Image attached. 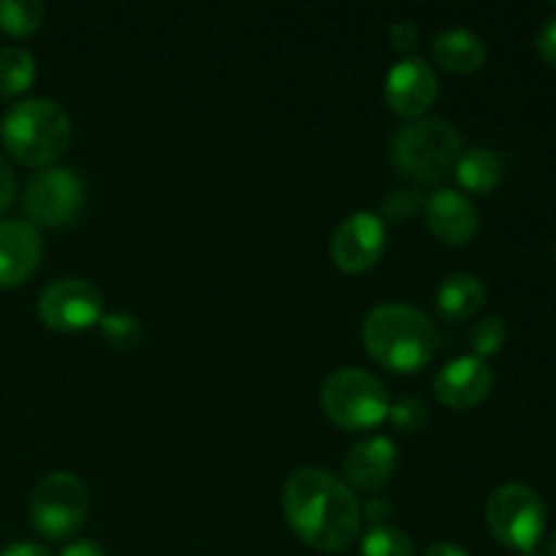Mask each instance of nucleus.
Here are the masks:
<instances>
[{
  "mask_svg": "<svg viewBox=\"0 0 556 556\" xmlns=\"http://www.w3.org/2000/svg\"><path fill=\"white\" fill-rule=\"evenodd\" d=\"M282 510L291 530L309 548L334 554L356 543L362 505L342 478L320 467H302L282 486Z\"/></svg>",
  "mask_w": 556,
  "mask_h": 556,
  "instance_id": "1",
  "label": "nucleus"
},
{
  "mask_svg": "<svg viewBox=\"0 0 556 556\" xmlns=\"http://www.w3.org/2000/svg\"><path fill=\"white\" fill-rule=\"evenodd\" d=\"M362 340L375 364L396 375L421 372L438 351V329L413 304H380L364 318Z\"/></svg>",
  "mask_w": 556,
  "mask_h": 556,
  "instance_id": "2",
  "label": "nucleus"
},
{
  "mask_svg": "<svg viewBox=\"0 0 556 556\" xmlns=\"http://www.w3.org/2000/svg\"><path fill=\"white\" fill-rule=\"evenodd\" d=\"M5 152L22 166H49L71 144V117L49 98L20 101L0 119Z\"/></svg>",
  "mask_w": 556,
  "mask_h": 556,
  "instance_id": "3",
  "label": "nucleus"
},
{
  "mask_svg": "<svg viewBox=\"0 0 556 556\" xmlns=\"http://www.w3.org/2000/svg\"><path fill=\"white\" fill-rule=\"evenodd\" d=\"M462 139L445 119L421 117L400 128L391 144V161L405 177L434 185L454 172Z\"/></svg>",
  "mask_w": 556,
  "mask_h": 556,
  "instance_id": "4",
  "label": "nucleus"
},
{
  "mask_svg": "<svg viewBox=\"0 0 556 556\" xmlns=\"http://www.w3.org/2000/svg\"><path fill=\"white\" fill-rule=\"evenodd\" d=\"M389 394L375 375L348 367L329 375L320 389V407L334 427L364 432L389 418Z\"/></svg>",
  "mask_w": 556,
  "mask_h": 556,
  "instance_id": "5",
  "label": "nucleus"
},
{
  "mask_svg": "<svg viewBox=\"0 0 556 556\" xmlns=\"http://www.w3.org/2000/svg\"><path fill=\"white\" fill-rule=\"evenodd\" d=\"M90 510L87 486L74 472H49L30 497L33 530L47 541H65L85 525Z\"/></svg>",
  "mask_w": 556,
  "mask_h": 556,
  "instance_id": "6",
  "label": "nucleus"
},
{
  "mask_svg": "<svg viewBox=\"0 0 556 556\" xmlns=\"http://www.w3.org/2000/svg\"><path fill=\"white\" fill-rule=\"evenodd\" d=\"M486 525L503 546L530 552L546 532V505L535 489L505 483L489 497Z\"/></svg>",
  "mask_w": 556,
  "mask_h": 556,
  "instance_id": "7",
  "label": "nucleus"
},
{
  "mask_svg": "<svg viewBox=\"0 0 556 556\" xmlns=\"http://www.w3.org/2000/svg\"><path fill=\"white\" fill-rule=\"evenodd\" d=\"M85 206V182L63 166L41 168L22 193V210L43 228H63L76 220Z\"/></svg>",
  "mask_w": 556,
  "mask_h": 556,
  "instance_id": "8",
  "label": "nucleus"
},
{
  "mask_svg": "<svg viewBox=\"0 0 556 556\" xmlns=\"http://www.w3.org/2000/svg\"><path fill=\"white\" fill-rule=\"evenodd\" d=\"M38 318L52 331H85L103 318V293L81 277L54 280L38 299Z\"/></svg>",
  "mask_w": 556,
  "mask_h": 556,
  "instance_id": "9",
  "label": "nucleus"
},
{
  "mask_svg": "<svg viewBox=\"0 0 556 556\" xmlns=\"http://www.w3.org/2000/svg\"><path fill=\"white\" fill-rule=\"evenodd\" d=\"M386 253V223L375 212H353L331 237V258L348 275L369 271Z\"/></svg>",
  "mask_w": 556,
  "mask_h": 556,
  "instance_id": "10",
  "label": "nucleus"
},
{
  "mask_svg": "<svg viewBox=\"0 0 556 556\" xmlns=\"http://www.w3.org/2000/svg\"><path fill=\"white\" fill-rule=\"evenodd\" d=\"M386 103L405 119H421L438 101V74L424 58H402L391 65L383 85Z\"/></svg>",
  "mask_w": 556,
  "mask_h": 556,
  "instance_id": "11",
  "label": "nucleus"
},
{
  "mask_svg": "<svg viewBox=\"0 0 556 556\" xmlns=\"http://www.w3.org/2000/svg\"><path fill=\"white\" fill-rule=\"evenodd\" d=\"M494 389V372L483 358L459 356L445 364L434 378V396L451 410H472Z\"/></svg>",
  "mask_w": 556,
  "mask_h": 556,
  "instance_id": "12",
  "label": "nucleus"
},
{
  "mask_svg": "<svg viewBox=\"0 0 556 556\" xmlns=\"http://www.w3.org/2000/svg\"><path fill=\"white\" fill-rule=\"evenodd\" d=\"M43 244L36 226L25 220H0V288H16L36 275Z\"/></svg>",
  "mask_w": 556,
  "mask_h": 556,
  "instance_id": "13",
  "label": "nucleus"
},
{
  "mask_svg": "<svg viewBox=\"0 0 556 556\" xmlns=\"http://www.w3.org/2000/svg\"><path fill=\"white\" fill-rule=\"evenodd\" d=\"M396 470V445L389 438H367L348 451L342 476L351 492H375L386 486Z\"/></svg>",
  "mask_w": 556,
  "mask_h": 556,
  "instance_id": "14",
  "label": "nucleus"
},
{
  "mask_svg": "<svg viewBox=\"0 0 556 556\" xmlns=\"http://www.w3.org/2000/svg\"><path fill=\"white\" fill-rule=\"evenodd\" d=\"M427 226L440 242L462 248L478 233V210L459 190L440 188L427 201Z\"/></svg>",
  "mask_w": 556,
  "mask_h": 556,
  "instance_id": "15",
  "label": "nucleus"
},
{
  "mask_svg": "<svg viewBox=\"0 0 556 556\" xmlns=\"http://www.w3.org/2000/svg\"><path fill=\"white\" fill-rule=\"evenodd\" d=\"M432 58L451 74H476L486 63V43L465 27L443 30L432 43Z\"/></svg>",
  "mask_w": 556,
  "mask_h": 556,
  "instance_id": "16",
  "label": "nucleus"
},
{
  "mask_svg": "<svg viewBox=\"0 0 556 556\" xmlns=\"http://www.w3.org/2000/svg\"><path fill=\"white\" fill-rule=\"evenodd\" d=\"M483 302H486V288L476 275H467V271L445 277L438 288V296H434L438 313L445 320H456V324L472 318L483 307Z\"/></svg>",
  "mask_w": 556,
  "mask_h": 556,
  "instance_id": "17",
  "label": "nucleus"
},
{
  "mask_svg": "<svg viewBox=\"0 0 556 556\" xmlns=\"http://www.w3.org/2000/svg\"><path fill=\"white\" fill-rule=\"evenodd\" d=\"M454 172L465 190H470V193H489L503 179V163H500V157L492 150L476 147V150L462 152Z\"/></svg>",
  "mask_w": 556,
  "mask_h": 556,
  "instance_id": "18",
  "label": "nucleus"
},
{
  "mask_svg": "<svg viewBox=\"0 0 556 556\" xmlns=\"http://www.w3.org/2000/svg\"><path fill=\"white\" fill-rule=\"evenodd\" d=\"M36 81V58L22 47L0 49V96H22Z\"/></svg>",
  "mask_w": 556,
  "mask_h": 556,
  "instance_id": "19",
  "label": "nucleus"
},
{
  "mask_svg": "<svg viewBox=\"0 0 556 556\" xmlns=\"http://www.w3.org/2000/svg\"><path fill=\"white\" fill-rule=\"evenodd\" d=\"M43 3L38 0H0V30L9 36H33L43 25Z\"/></svg>",
  "mask_w": 556,
  "mask_h": 556,
  "instance_id": "20",
  "label": "nucleus"
},
{
  "mask_svg": "<svg viewBox=\"0 0 556 556\" xmlns=\"http://www.w3.org/2000/svg\"><path fill=\"white\" fill-rule=\"evenodd\" d=\"M362 556H416L413 541L391 525H372L362 541Z\"/></svg>",
  "mask_w": 556,
  "mask_h": 556,
  "instance_id": "21",
  "label": "nucleus"
},
{
  "mask_svg": "<svg viewBox=\"0 0 556 556\" xmlns=\"http://www.w3.org/2000/svg\"><path fill=\"white\" fill-rule=\"evenodd\" d=\"M98 329H101V337L112 348H119V351H130L141 342L144 337V326L136 315L130 313H109L98 320Z\"/></svg>",
  "mask_w": 556,
  "mask_h": 556,
  "instance_id": "22",
  "label": "nucleus"
},
{
  "mask_svg": "<svg viewBox=\"0 0 556 556\" xmlns=\"http://www.w3.org/2000/svg\"><path fill=\"white\" fill-rule=\"evenodd\" d=\"M505 340H508V329H505V320L497 318V315H486V318H481L470 329L472 356H478V358H483V362H486L489 356H497V353L503 351Z\"/></svg>",
  "mask_w": 556,
  "mask_h": 556,
  "instance_id": "23",
  "label": "nucleus"
},
{
  "mask_svg": "<svg viewBox=\"0 0 556 556\" xmlns=\"http://www.w3.org/2000/svg\"><path fill=\"white\" fill-rule=\"evenodd\" d=\"M427 206V201H424V190L421 188H402V190H394L391 195H386L383 201V215H380V220L383 223H394V226H402V223L413 220V217L418 215V212Z\"/></svg>",
  "mask_w": 556,
  "mask_h": 556,
  "instance_id": "24",
  "label": "nucleus"
},
{
  "mask_svg": "<svg viewBox=\"0 0 556 556\" xmlns=\"http://www.w3.org/2000/svg\"><path fill=\"white\" fill-rule=\"evenodd\" d=\"M389 421L407 434H418L429 424V407L418 396H402L389 405Z\"/></svg>",
  "mask_w": 556,
  "mask_h": 556,
  "instance_id": "25",
  "label": "nucleus"
},
{
  "mask_svg": "<svg viewBox=\"0 0 556 556\" xmlns=\"http://www.w3.org/2000/svg\"><path fill=\"white\" fill-rule=\"evenodd\" d=\"M418 41H421V33H418V27L413 22L400 20L389 27V43L394 52H413L418 47Z\"/></svg>",
  "mask_w": 556,
  "mask_h": 556,
  "instance_id": "26",
  "label": "nucleus"
},
{
  "mask_svg": "<svg viewBox=\"0 0 556 556\" xmlns=\"http://www.w3.org/2000/svg\"><path fill=\"white\" fill-rule=\"evenodd\" d=\"M538 54L543 63L556 68V16L543 22V27L538 30Z\"/></svg>",
  "mask_w": 556,
  "mask_h": 556,
  "instance_id": "27",
  "label": "nucleus"
},
{
  "mask_svg": "<svg viewBox=\"0 0 556 556\" xmlns=\"http://www.w3.org/2000/svg\"><path fill=\"white\" fill-rule=\"evenodd\" d=\"M11 199H14V172L5 163V157L0 155V212L11 204Z\"/></svg>",
  "mask_w": 556,
  "mask_h": 556,
  "instance_id": "28",
  "label": "nucleus"
},
{
  "mask_svg": "<svg viewBox=\"0 0 556 556\" xmlns=\"http://www.w3.org/2000/svg\"><path fill=\"white\" fill-rule=\"evenodd\" d=\"M60 556H106V552H103L96 541H87L85 538V541L68 543V546L60 552Z\"/></svg>",
  "mask_w": 556,
  "mask_h": 556,
  "instance_id": "29",
  "label": "nucleus"
},
{
  "mask_svg": "<svg viewBox=\"0 0 556 556\" xmlns=\"http://www.w3.org/2000/svg\"><path fill=\"white\" fill-rule=\"evenodd\" d=\"M364 516H367L372 525H383L391 516V505L386 503V500H369V503L364 505Z\"/></svg>",
  "mask_w": 556,
  "mask_h": 556,
  "instance_id": "30",
  "label": "nucleus"
},
{
  "mask_svg": "<svg viewBox=\"0 0 556 556\" xmlns=\"http://www.w3.org/2000/svg\"><path fill=\"white\" fill-rule=\"evenodd\" d=\"M0 556H52V554H49L43 546L22 541V543H11L9 548H3V552H0Z\"/></svg>",
  "mask_w": 556,
  "mask_h": 556,
  "instance_id": "31",
  "label": "nucleus"
},
{
  "mask_svg": "<svg viewBox=\"0 0 556 556\" xmlns=\"http://www.w3.org/2000/svg\"><path fill=\"white\" fill-rule=\"evenodd\" d=\"M424 556H470V554H467L465 548L454 546V543H438V546L429 548Z\"/></svg>",
  "mask_w": 556,
  "mask_h": 556,
  "instance_id": "32",
  "label": "nucleus"
},
{
  "mask_svg": "<svg viewBox=\"0 0 556 556\" xmlns=\"http://www.w3.org/2000/svg\"><path fill=\"white\" fill-rule=\"evenodd\" d=\"M546 556H556V532L552 535V541H548V554Z\"/></svg>",
  "mask_w": 556,
  "mask_h": 556,
  "instance_id": "33",
  "label": "nucleus"
},
{
  "mask_svg": "<svg viewBox=\"0 0 556 556\" xmlns=\"http://www.w3.org/2000/svg\"><path fill=\"white\" fill-rule=\"evenodd\" d=\"M519 556H546V554H541L538 548H530V552H519Z\"/></svg>",
  "mask_w": 556,
  "mask_h": 556,
  "instance_id": "34",
  "label": "nucleus"
}]
</instances>
